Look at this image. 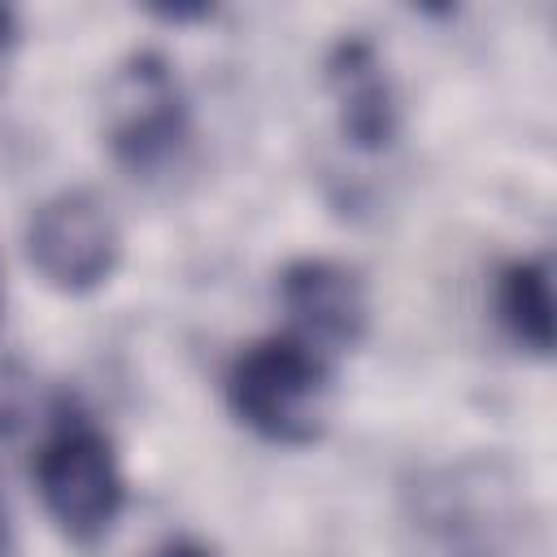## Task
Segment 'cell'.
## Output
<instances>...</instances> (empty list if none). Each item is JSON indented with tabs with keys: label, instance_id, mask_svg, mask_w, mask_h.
Returning <instances> with one entry per match:
<instances>
[{
	"label": "cell",
	"instance_id": "6da1fadb",
	"mask_svg": "<svg viewBox=\"0 0 557 557\" xmlns=\"http://www.w3.org/2000/svg\"><path fill=\"white\" fill-rule=\"evenodd\" d=\"M409 557H513L518 505L487 461L422 470L400 500Z\"/></svg>",
	"mask_w": 557,
	"mask_h": 557
},
{
	"label": "cell",
	"instance_id": "7a4b0ae2",
	"mask_svg": "<svg viewBox=\"0 0 557 557\" xmlns=\"http://www.w3.org/2000/svg\"><path fill=\"white\" fill-rule=\"evenodd\" d=\"M231 413L270 444H313L331 413L326 352L300 335H265L248 344L226 370Z\"/></svg>",
	"mask_w": 557,
	"mask_h": 557
},
{
	"label": "cell",
	"instance_id": "3957f363",
	"mask_svg": "<svg viewBox=\"0 0 557 557\" xmlns=\"http://www.w3.org/2000/svg\"><path fill=\"white\" fill-rule=\"evenodd\" d=\"M35 487L52 522L74 544H96L117 522L126 505V483H122L109 435L78 405L57 409L35 453Z\"/></svg>",
	"mask_w": 557,
	"mask_h": 557
},
{
	"label": "cell",
	"instance_id": "277c9868",
	"mask_svg": "<svg viewBox=\"0 0 557 557\" xmlns=\"http://www.w3.org/2000/svg\"><path fill=\"white\" fill-rule=\"evenodd\" d=\"M187 96L161 52H131L104 87V144L131 174H152L187 144Z\"/></svg>",
	"mask_w": 557,
	"mask_h": 557
},
{
	"label": "cell",
	"instance_id": "5b68a950",
	"mask_svg": "<svg viewBox=\"0 0 557 557\" xmlns=\"http://www.w3.org/2000/svg\"><path fill=\"white\" fill-rule=\"evenodd\" d=\"M26 257L57 292L83 296L100 287L122 257V231L109 205L87 187L48 196L26 226Z\"/></svg>",
	"mask_w": 557,
	"mask_h": 557
},
{
	"label": "cell",
	"instance_id": "8992f818",
	"mask_svg": "<svg viewBox=\"0 0 557 557\" xmlns=\"http://www.w3.org/2000/svg\"><path fill=\"white\" fill-rule=\"evenodd\" d=\"M278 300L292 318V335L326 348H352L370 326V296L352 265L331 257H300L278 274Z\"/></svg>",
	"mask_w": 557,
	"mask_h": 557
},
{
	"label": "cell",
	"instance_id": "52a82bcc",
	"mask_svg": "<svg viewBox=\"0 0 557 557\" xmlns=\"http://www.w3.org/2000/svg\"><path fill=\"white\" fill-rule=\"evenodd\" d=\"M326 91L335 100L339 135L352 148H361V152L392 148V139L400 131V104H396V87L387 78V65L370 39L348 35L331 48Z\"/></svg>",
	"mask_w": 557,
	"mask_h": 557
},
{
	"label": "cell",
	"instance_id": "ba28073f",
	"mask_svg": "<svg viewBox=\"0 0 557 557\" xmlns=\"http://www.w3.org/2000/svg\"><path fill=\"white\" fill-rule=\"evenodd\" d=\"M496 318L509 339L535 357L553 352V274L544 257L509 261L496 278Z\"/></svg>",
	"mask_w": 557,
	"mask_h": 557
},
{
	"label": "cell",
	"instance_id": "9c48e42d",
	"mask_svg": "<svg viewBox=\"0 0 557 557\" xmlns=\"http://www.w3.org/2000/svg\"><path fill=\"white\" fill-rule=\"evenodd\" d=\"M13 48H17V17H13V9L0 4V87H4V78H9Z\"/></svg>",
	"mask_w": 557,
	"mask_h": 557
},
{
	"label": "cell",
	"instance_id": "30bf717a",
	"mask_svg": "<svg viewBox=\"0 0 557 557\" xmlns=\"http://www.w3.org/2000/svg\"><path fill=\"white\" fill-rule=\"evenodd\" d=\"M157 557H213L205 544H196V540H174V544H165Z\"/></svg>",
	"mask_w": 557,
	"mask_h": 557
},
{
	"label": "cell",
	"instance_id": "8fae6325",
	"mask_svg": "<svg viewBox=\"0 0 557 557\" xmlns=\"http://www.w3.org/2000/svg\"><path fill=\"white\" fill-rule=\"evenodd\" d=\"M0 557H17V548H13V540H9V527H4V518H0Z\"/></svg>",
	"mask_w": 557,
	"mask_h": 557
}]
</instances>
